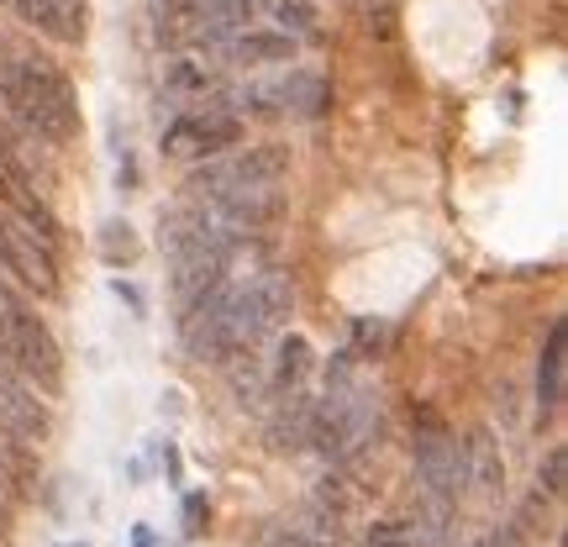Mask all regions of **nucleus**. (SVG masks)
Segmentation results:
<instances>
[{"mask_svg":"<svg viewBox=\"0 0 568 547\" xmlns=\"http://www.w3.org/2000/svg\"><path fill=\"white\" fill-rule=\"evenodd\" d=\"M59 222L53 211L0 174V264L32 295H59Z\"/></svg>","mask_w":568,"mask_h":547,"instance_id":"obj_1","label":"nucleus"},{"mask_svg":"<svg viewBox=\"0 0 568 547\" xmlns=\"http://www.w3.org/2000/svg\"><path fill=\"white\" fill-rule=\"evenodd\" d=\"M0 105H6V122H17L27 138L69 142L80 132V105H74L69 80L32 53L0 63Z\"/></svg>","mask_w":568,"mask_h":547,"instance_id":"obj_2","label":"nucleus"},{"mask_svg":"<svg viewBox=\"0 0 568 547\" xmlns=\"http://www.w3.org/2000/svg\"><path fill=\"white\" fill-rule=\"evenodd\" d=\"M347 358L353 353H337V364L326 374V395L316 401V416H311V443L322 447L332 464L364 458L368 447L379 443V432H385L379 401L364 385H353V364Z\"/></svg>","mask_w":568,"mask_h":547,"instance_id":"obj_3","label":"nucleus"},{"mask_svg":"<svg viewBox=\"0 0 568 547\" xmlns=\"http://www.w3.org/2000/svg\"><path fill=\"white\" fill-rule=\"evenodd\" d=\"M0 358L17 368L32 389H59V379H63V353L53 343V332L6 284H0Z\"/></svg>","mask_w":568,"mask_h":547,"instance_id":"obj_4","label":"nucleus"},{"mask_svg":"<svg viewBox=\"0 0 568 547\" xmlns=\"http://www.w3.org/2000/svg\"><path fill=\"white\" fill-rule=\"evenodd\" d=\"M416 479H422L432 516L447 521L458 510V500H464V443L432 411L416 416Z\"/></svg>","mask_w":568,"mask_h":547,"instance_id":"obj_5","label":"nucleus"},{"mask_svg":"<svg viewBox=\"0 0 568 547\" xmlns=\"http://www.w3.org/2000/svg\"><path fill=\"white\" fill-rule=\"evenodd\" d=\"M290 174V148L280 142H258V148H237V153H216L201 169H190V201H222L232 190H253V184H280Z\"/></svg>","mask_w":568,"mask_h":547,"instance_id":"obj_6","label":"nucleus"},{"mask_svg":"<svg viewBox=\"0 0 568 547\" xmlns=\"http://www.w3.org/2000/svg\"><path fill=\"white\" fill-rule=\"evenodd\" d=\"M237 138H243V117H232L222 105H205V111H184L169 122L163 153L169 159H216L226 148H237Z\"/></svg>","mask_w":568,"mask_h":547,"instance_id":"obj_7","label":"nucleus"},{"mask_svg":"<svg viewBox=\"0 0 568 547\" xmlns=\"http://www.w3.org/2000/svg\"><path fill=\"white\" fill-rule=\"evenodd\" d=\"M0 426H6L11 437H21L27 447L48 437V406H42L38 389L27 385L6 358H0Z\"/></svg>","mask_w":568,"mask_h":547,"instance_id":"obj_8","label":"nucleus"},{"mask_svg":"<svg viewBox=\"0 0 568 547\" xmlns=\"http://www.w3.org/2000/svg\"><path fill=\"white\" fill-rule=\"evenodd\" d=\"M500 489H506V458H500V443L479 426L464 443V495L489 506V500H500Z\"/></svg>","mask_w":568,"mask_h":547,"instance_id":"obj_9","label":"nucleus"},{"mask_svg":"<svg viewBox=\"0 0 568 547\" xmlns=\"http://www.w3.org/2000/svg\"><path fill=\"white\" fill-rule=\"evenodd\" d=\"M11 6L27 27L48 32L53 42H80L84 38V0H0Z\"/></svg>","mask_w":568,"mask_h":547,"instance_id":"obj_10","label":"nucleus"},{"mask_svg":"<svg viewBox=\"0 0 568 547\" xmlns=\"http://www.w3.org/2000/svg\"><path fill=\"white\" fill-rule=\"evenodd\" d=\"M274 101H280L284 117L311 122V117H322L326 105H332V84L322 74H311V69H290L284 80H274Z\"/></svg>","mask_w":568,"mask_h":547,"instance_id":"obj_11","label":"nucleus"},{"mask_svg":"<svg viewBox=\"0 0 568 547\" xmlns=\"http://www.w3.org/2000/svg\"><path fill=\"white\" fill-rule=\"evenodd\" d=\"M311 416H316V401L311 395H280L274 401V416H268V443L280 453H295V447H311Z\"/></svg>","mask_w":568,"mask_h":547,"instance_id":"obj_12","label":"nucleus"},{"mask_svg":"<svg viewBox=\"0 0 568 547\" xmlns=\"http://www.w3.org/2000/svg\"><path fill=\"white\" fill-rule=\"evenodd\" d=\"M305 379H311V343L305 337H280L274 358H268V401L301 395Z\"/></svg>","mask_w":568,"mask_h":547,"instance_id":"obj_13","label":"nucleus"},{"mask_svg":"<svg viewBox=\"0 0 568 547\" xmlns=\"http://www.w3.org/2000/svg\"><path fill=\"white\" fill-rule=\"evenodd\" d=\"M222 53L232 63H290L295 59V38L264 32V27H247V32H237V38L222 42Z\"/></svg>","mask_w":568,"mask_h":547,"instance_id":"obj_14","label":"nucleus"},{"mask_svg":"<svg viewBox=\"0 0 568 547\" xmlns=\"http://www.w3.org/2000/svg\"><path fill=\"white\" fill-rule=\"evenodd\" d=\"M564 337H568V326L552 322L548 347H542V364H537V406H542V416L558 411V401H564Z\"/></svg>","mask_w":568,"mask_h":547,"instance_id":"obj_15","label":"nucleus"},{"mask_svg":"<svg viewBox=\"0 0 568 547\" xmlns=\"http://www.w3.org/2000/svg\"><path fill=\"white\" fill-rule=\"evenodd\" d=\"M0 174L11 184H21L27 190V174H32V163H27V153H21V138L11 132V122L0 117Z\"/></svg>","mask_w":568,"mask_h":547,"instance_id":"obj_16","label":"nucleus"},{"mask_svg":"<svg viewBox=\"0 0 568 547\" xmlns=\"http://www.w3.org/2000/svg\"><path fill=\"white\" fill-rule=\"evenodd\" d=\"M105 259H111V264H116V259H122V264H132V259H138V237H132V226L126 222H111L105 226Z\"/></svg>","mask_w":568,"mask_h":547,"instance_id":"obj_17","label":"nucleus"},{"mask_svg":"<svg viewBox=\"0 0 568 547\" xmlns=\"http://www.w3.org/2000/svg\"><path fill=\"white\" fill-rule=\"evenodd\" d=\"M268 11H274V17H280V27H284V38H290V32H311V6H305V0H274V6H268Z\"/></svg>","mask_w":568,"mask_h":547,"instance_id":"obj_18","label":"nucleus"},{"mask_svg":"<svg viewBox=\"0 0 568 547\" xmlns=\"http://www.w3.org/2000/svg\"><path fill=\"white\" fill-rule=\"evenodd\" d=\"M564 479H568V453H564V447H552L548 458H542V474H537V485L548 489V495H564Z\"/></svg>","mask_w":568,"mask_h":547,"instance_id":"obj_19","label":"nucleus"},{"mask_svg":"<svg viewBox=\"0 0 568 547\" xmlns=\"http://www.w3.org/2000/svg\"><path fill=\"white\" fill-rule=\"evenodd\" d=\"M201 521H205V500H201V495H190V500H184V531H190V537H195V531H205Z\"/></svg>","mask_w":568,"mask_h":547,"instance_id":"obj_20","label":"nucleus"},{"mask_svg":"<svg viewBox=\"0 0 568 547\" xmlns=\"http://www.w3.org/2000/svg\"><path fill=\"white\" fill-rule=\"evenodd\" d=\"M264 547H322V543H311V537H301V531L280 527V531H268V543H264Z\"/></svg>","mask_w":568,"mask_h":547,"instance_id":"obj_21","label":"nucleus"},{"mask_svg":"<svg viewBox=\"0 0 568 547\" xmlns=\"http://www.w3.org/2000/svg\"><path fill=\"white\" fill-rule=\"evenodd\" d=\"M485 547H527V543H521V531H516V527H506V531H495Z\"/></svg>","mask_w":568,"mask_h":547,"instance_id":"obj_22","label":"nucleus"},{"mask_svg":"<svg viewBox=\"0 0 568 547\" xmlns=\"http://www.w3.org/2000/svg\"><path fill=\"white\" fill-rule=\"evenodd\" d=\"M132 547H153V527H138V531H132Z\"/></svg>","mask_w":568,"mask_h":547,"instance_id":"obj_23","label":"nucleus"},{"mask_svg":"<svg viewBox=\"0 0 568 547\" xmlns=\"http://www.w3.org/2000/svg\"><path fill=\"white\" fill-rule=\"evenodd\" d=\"M195 0H163V11H190Z\"/></svg>","mask_w":568,"mask_h":547,"instance_id":"obj_24","label":"nucleus"},{"mask_svg":"<svg viewBox=\"0 0 568 547\" xmlns=\"http://www.w3.org/2000/svg\"><path fill=\"white\" fill-rule=\"evenodd\" d=\"M80 547H84V543H80Z\"/></svg>","mask_w":568,"mask_h":547,"instance_id":"obj_25","label":"nucleus"}]
</instances>
